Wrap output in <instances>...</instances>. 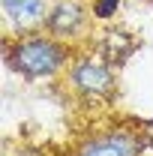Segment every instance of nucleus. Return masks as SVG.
<instances>
[{
  "label": "nucleus",
  "mask_w": 153,
  "mask_h": 156,
  "mask_svg": "<svg viewBox=\"0 0 153 156\" xmlns=\"http://www.w3.org/2000/svg\"><path fill=\"white\" fill-rule=\"evenodd\" d=\"M63 84L81 105H108L117 96V66L96 48H81L69 60Z\"/></svg>",
  "instance_id": "nucleus-2"
},
{
  "label": "nucleus",
  "mask_w": 153,
  "mask_h": 156,
  "mask_svg": "<svg viewBox=\"0 0 153 156\" xmlns=\"http://www.w3.org/2000/svg\"><path fill=\"white\" fill-rule=\"evenodd\" d=\"M90 9H93L96 21H111L117 12H120V0H93Z\"/></svg>",
  "instance_id": "nucleus-7"
},
{
  "label": "nucleus",
  "mask_w": 153,
  "mask_h": 156,
  "mask_svg": "<svg viewBox=\"0 0 153 156\" xmlns=\"http://www.w3.org/2000/svg\"><path fill=\"white\" fill-rule=\"evenodd\" d=\"M66 156H144V144L135 129L108 126L84 135Z\"/></svg>",
  "instance_id": "nucleus-3"
},
{
  "label": "nucleus",
  "mask_w": 153,
  "mask_h": 156,
  "mask_svg": "<svg viewBox=\"0 0 153 156\" xmlns=\"http://www.w3.org/2000/svg\"><path fill=\"white\" fill-rule=\"evenodd\" d=\"M51 0H0V15L9 36L36 33L45 27Z\"/></svg>",
  "instance_id": "nucleus-5"
},
{
  "label": "nucleus",
  "mask_w": 153,
  "mask_h": 156,
  "mask_svg": "<svg viewBox=\"0 0 153 156\" xmlns=\"http://www.w3.org/2000/svg\"><path fill=\"white\" fill-rule=\"evenodd\" d=\"M93 48L105 60H111L114 66H120L123 60L132 54V36H129L126 30H105V33L93 42Z\"/></svg>",
  "instance_id": "nucleus-6"
},
{
  "label": "nucleus",
  "mask_w": 153,
  "mask_h": 156,
  "mask_svg": "<svg viewBox=\"0 0 153 156\" xmlns=\"http://www.w3.org/2000/svg\"><path fill=\"white\" fill-rule=\"evenodd\" d=\"M93 21V9L84 0H51L48 18H45V33L63 39L69 45H78V39L87 36Z\"/></svg>",
  "instance_id": "nucleus-4"
},
{
  "label": "nucleus",
  "mask_w": 153,
  "mask_h": 156,
  "mask_svg": "<svg viewBox=\"0 0 153 156\" xmlns=\"http://www.w3.org/2000/svg\"><path fill=\"white\" fill-rule=\"evenodd\" d=\"M75 54V45L51 36L45 30L24 33V36L3 39V63L12 75L24 81H51L66 72L69 60Z\"/></svg>",
  "instance_id": "nucleus-1"
}]
</instances>
